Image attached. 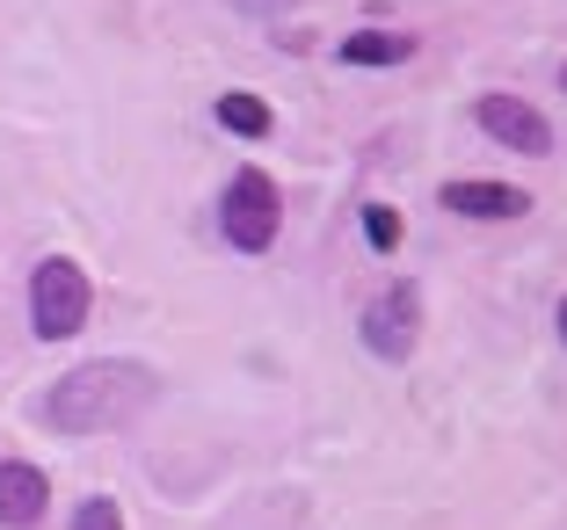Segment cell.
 Segmentation results:
<instances>
[{
	"instance_id": "9c48e42d",
	"label": "cell",
	"mask_w": 567,
	"mask_h": 530,
	"mask_svg": "<svg viewBox=\"0 0 567 530\" xmlns=\"http://www.w3.org/2000/svg\"><path fill=\"white\" fill-rule=\"evenodd\" d=\"M218 124H226L234 138H269V124H277V116H269V102H262V95L234 87V95H218Z\"/></svg>"
},
{
	"instance_id": "8992f818",
	"label": "cell",
	"mask_w": 567,
	"mask_h": 530,
	"mask_svg": "<svg viewBox=\"0 0 567 530\" xmlns=\"http://www.w3.org/2000/svg\"><path fill=\"white\" fill-rule=\"evenodd\" d=\"M44 509H51L44 465L8 458V465H0V523H8V530H30V523H44Z\"/></svg>"
},
{
	"instance_id": "8fae6325",
	"label": "cell",
	"mask_w": 567,
	"mask_h": 530,
	"mask_svg": "<svg viewBox=\"0 0 567 530\" xmlns=\"http://www.w3.org/2000/svg\"><path fill=\"white\" fill-rule=\"evenodd\" d=\"M73 530H124V509L110 495H95V501H81V516H73Z\"/></svg>"
},
{
	"instance_id": "30bf717a",
	"label": "cell",
	"mask_w": 567,
	"mask_h": 530,
	"mask_svg": "<svg viewBox=\"0 0 567 530\" xmlns=\"http://www.w3.org/2000/svg\"><path fill=\"white\" fill-rule=\"evenodd\" d=\"M401 211H393V204H364V240H371V248H379V254H393V248H401Z\"/></svg>"
},
{
	"instance_id": "4fadbf2b",
	"label": "cell",
	"mask_w": 567,
	"mask_h": 530,
	"mask_svg": "<svg viewBox=\"0 0 567 530\" xmlns=\"http://www.w3.org/2000/svg\"><path fill=\"white\" fill-rule=\"evenodd\" d=\"M560 342H567V299H560Z\"/></svg>"
},
{
	"instance_id": "5b68a950",
	"label": "cell",
	"mask_w": 567,
	"mask_h": 530,
	"mask_svg": "<svg viewBox=\"0 0 567 530\" xmlns=\"http://www.w3.org/2000/svg\"><path fill=\"white\" fill-rule=\"evenodd\" d=\"M473 124H481L495 146L524 153V160H546V153H553V124L524 95H481V102H473Z\"/></svg>"
},
{
	"instance_id": "ba28073f",
	"label": "cell",
	"mask_w": 567,
	"mask_h": 530,
	"mask_svg": "<svg viewBox=\"0 0 567 530\" xmlns=\"http://www.w3.org/2000/svg\"><path fill=\"white\" fill-rule=\"evenodd\" d=\"M334 59H342V66H401V59H415V37H401V30H357V37L334 44Z\"/></svg>"
},
{
	"instance_id": "277c9868",
	"label": "cell",
	"mask_w": 567,
	"mask_h": 530,
	"mask_svg": "<svg viewBox=\"0 0 567 530\" xmlns=\"http://www.w3.org/2000/svg\"><path fill=\"white\" fill-rule=\"evenodd\" d=\"M357 328H364V349L379 356V364H408V356H415V342H422V291L408 277H393L379 299L364 305V320H357Z\"/></svg>"
},
{
	"instance_id": "5bb4252c",
	"label": "cell",
	"mask_w": 567,
	"mask_h": 530,
	"mask_svg": "<svg viewBox=\"0 0 567 530\" xmlns=\"http://www.w3.org/2000/svg\"><path fill=\"white\" fill-rule=\"evenodd\" d=\"M560 87H567V66H560Z\"/></svg>"
},
{
	"instance_id": "7a4b0ae2",
	"label": "cell",
	"mask_w": 567,
	"mask_h": 530,
	"mask_svg": "<svg viewBox=\"0 0 567 530\" xmlns=\"http://www.w3.org/2000/svg\"><path fill=\"white\" fill-rule=\"evenodd\" d=\"M87 313H95V283H87V269L73 262V254H44V262L30 269V328H37V342H66V334H81Z\"/></svg>"
},
{
	"instance_id": "52a82bcc",
	"label": "cell",
	"mask_w": 567,
	"mask_h": 530,
	"mask_svg": "<svg viewBox=\"0 0 567 530\" xmlns=\"http://www.w3.org/2000/svg\"><path fill=\"white\" fill-rule=\"evenodd\" d=\"M444 211L495 226V218H524V211H532V197L509 189V183H444Z\"/></svg>"
},
{
	"instance_id": "3957f363",
	"label": "cell",
	"mask_w": 567,
	"mask_h": 530,
	"mask_svg": "<svg viewBox=\"0 0 567 530\" xmlns=\"http://www.w3.org/2000/svg\"><path fill=\"white\" fill-rule=\"evenodd\" d=\"M277 183H269L262 167H240L234 183H226V204H218V232L234 240L240 254H262L277 248Z\"/></svg>"
},
{
	"instance_id": "7c38bea8",
	"label": "cell",
	"mask_w": 567,
	"mask_h": 530,
	"mask_svg": "<svg viewBox=\"0 0 567 530\" xmlns=\"http://www.w3.org/2000/svg\"><path fill=\"white\" fill-rule=\"evenodd\" d=\"M234 8H248V15H277V8H299V0H234Z\"/></svg>"
},
{
	"instance_id": "6da1fadb",
	"label": "cell",
	"mask_w": 567,
	"mask_h": 530,
	"mask_svg": "<svg viewBox=\"0 0 567 530\" xmlns=\"http://www.w3.org/2000/svg\"><path fill=\"white\" fill-rule=\"evenodd\" d=\"M153 393H161V378L138 356H95V364L66 371L44 393V422L59 436H102V429H124Z\"/></svg>"
}]
</instances>
